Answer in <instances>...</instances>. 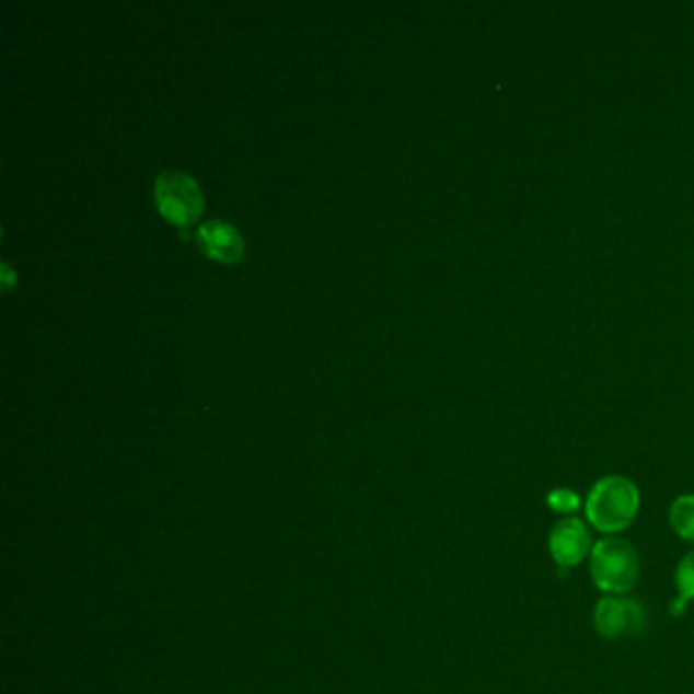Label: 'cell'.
Wrapping results in <instances>:
<instances>
[{
	"mask_svg": "<svg viewBox=\"0 0 694 694\" xmlns=\"http://www.w3.org/2000/svg\"><path fill=\"white\" fill-rule=\"evenodd\" d=\"M587 520L603 534H617L629 528L639 511V491L627 477L611 475L594 483L587 497Z\"/></svg>",
	"mask_w": 694,
	"mask_h": 694,
	"instance_id": "6da1fadb",
	"label": "cell"
},
{
	"mask_svg": "<svg viewBox=\"0 0 694 694\" xmlns=\"http://www.w3.org/2000/svg\"><path fill=\"white\" fill-rule=\"evenodd\" d=\"M591 577L609 594L629 593L639 579V556L622 537H603L591 550Z\"/></svg>",
	"mask_w": 694,
	"mask_h": 694,
	"instance_id": "7a4b0ae2",
	"label": "cell"
},
{
	"mask_svg": "<svg viewBox=\"0 0 694 694\" xmlns=\"http://www.w3.org/2000/svg\"><path fill=\"white\" fill-rule=\"evenodd\" d=\"M155 203L161 217L177 227H192L203 215V189L192 175L170 170L155 180Z\"/></svg>",
	"mask_w": 694,
	"mask_h": 694,
	"instance_id": "3957f363",
	"label": "cell"
},
{
	"mask_svg": "<svg viewBox=\"0 0 694 694\" xmlns=\"http://www.w3.org/2000/svg\"><path fill=\"white\" fill-rule=\"evenodd\" d=\"M594 629L599 636H636L646 629V611L632 597L608 594L594 608Z\"/></svg>",
	"mask_w": 694,
	"mask_h": 694,
	"instance_id": "277c9868",
	"label": "cell"
},
{
	"mask_svg": "<svg viewBox=\"0 0 694 694\" xmlns=\"http://www.w3.org/2000/svg\"><path fill=\"white\" fill-rule=\"evenodd\" d=\"M550 554L554 563L563 568L580 565L593 550V535L587 523L579 518L558 521L548 537Z\"/></svg>",
	"mask_w": 694,
	"mask_h": 694,
	"instance_id": "5b68a950",
	"label": "cell"
},
{
	"mask_svg": "<svg viewBox=\"0 0 694 694\" xmlns=\"http://www.w3.org/2000/svg\"><path fill=\"white\" fill-rule=\"evenodd\" d=\"M198 243L212 259L236 263L245 255V241L241 232L224 220H206L198 227Z\"/></svg>",
	"mask_w": 694,
	"mask_h": 694,
	"instance_id": "8992f818",
	"label": "cell"
},
{
	"mask_svg": "<svg viewBox=\"0 0 694 694\" xmlns=\"http://www.w3.org/2000/svg\"><path fill=\"white\" fill-rule=\"evenodd\" d=\"M670 523H672V530L680 537L694 542V493L693 495H680L679 499L672 504Z\"/></svg>",
	"mask_w": 694,
	"mask_h": 694,
	"instance_id": "52a82bcc",
	"label": "cell"
},
{
	"mask_svg": "<svg viewBox=\"0 0 694 694\" xmlns=\"http://www.w3.org/2000/svg\"><path fill=\"white\" fill-rule=\"evenodd\" d=\"M676 589L684 601H694V552L680 560L676 568Z\"/></svg>",
	"mask_w": 694,
	"mask_h": 694,
	"instance_id": "ba28073f",
	"label": "cell"
},
{
	"mask_svg": "<svg viewBox=\"0 0 694 694\" xmlns=\"http://www.w3.org/2000/svg\"><path fill=\"white\" fill-rule=\"evenodd\" d=\"M546 501L556 513H575L580 507V497L572 489H554L548 493Z\"/></svg>",
	"mask_w": 694,
	"mask_h": 694,
	"instance_id": "9c48e42d",
	"label": "cell"
},
{
	"mask_svg": "<svg viewBox=\"0 0 694 694\" xmlns=\"http://www.w3.org/2000/svg\"><path fill=\"white\" fill-rule=\"evenodd\" d=\"M11 279H13V277H11V267L4 263V279H2V281H4V288L11 286Z\"/></svg>",
	"mask_w": 694,
	"mask_h": 694,
	"instance_id": "30bf717a",
	"label": "cell"
}]
</instances>
